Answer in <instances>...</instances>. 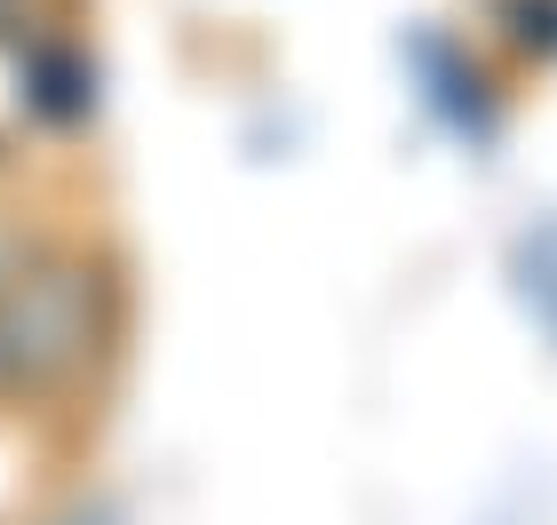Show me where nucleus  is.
Returning a JSON list of instances; mask_svg holds the SVG:
<instances>
[{
  "mask_svg": "<svg viewBox=\"0 0 557 525\" xmlns=\"http://www.w3.org/2000/svg\"><path fill=\"white\" fill-rule=\"evenodd\" d=\"M88 342V295L81 271H40L0 295V383H48Z\"/></svg>",
  "mask_w": 557,
  "mask_h": 525,
  "instance_id": "obj_1",
  "label": "nucleus"
}]
</instances>
